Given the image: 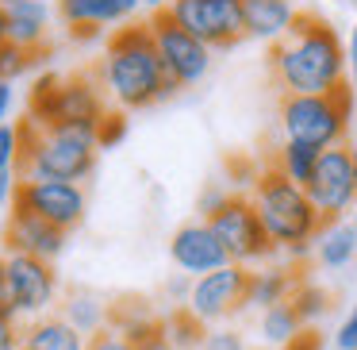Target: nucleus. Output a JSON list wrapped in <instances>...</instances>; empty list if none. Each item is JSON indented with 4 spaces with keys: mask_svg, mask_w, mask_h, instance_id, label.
Wrapping results in <instances>:
<instances>
[{
    "mask_svg": "<svg viewBox=\"0 0 357 350\" xmlns=\"http://www.w3.org/2000/svg\"><path fill=\"white\" fill-rule=\"evenodd\" d=\"M269 73L284 96H323L349 85L346 43L315 12H300L292 31L269 50Z\"/></svg>",
    "mask_w": 357,
    "mask_h": 350,
    "instance_id": "obj_1",
    "label": "nucleus"
},
{
    "mask_svg": "<svg viewBox=\"0 0 357 350\" xmlns=\"http://www.w3.org/2000/svg\"><path fill=\"white\" fill-rule=\"evenodd\" d=\"M96 81L127 112L154 108V104L169 101L173 93H181L173 85V78L165 73L162 58H158L146 20L142 24H123L112 31L108 50H104L100 66H96Z\"/></svg>",
    "mask_w": 357,
    "mask_h": 350,
    "instance_id": "obj_2",
    "label": "nucleus"
},
{
    "mask_svg": "<svg viewBox=\"0 0 357 350\" xmlns=\"http://www.w3.org/2000/svg\"><path fill=\"white\" fill-rule=\"evenodd\" d=\"M250 200H254V208H257V216H261L265 231H269L273 247L292 254V258L307 254L326 227V219L315 212V204L303 193V185L280 177L273 166H265L254 177Z\"/></svg>",
    "mask_w": 357,
    "mask_h": 350,
    "instance_id": "obj_3",
    "label": "nucleus"
},
{
    "mask_svg": "<svg viewBox=\"0 0 357 350\" xmlns=\"http://www.w3.org/2000/svg\"><path fill=\"white\" fill-rule=\"evenodd\" d=\"M108 116V104H104V89L96 78L89 73H73V78H47L35 81L31 89V104H27V119L35 127H47V131H85L96 135Z\"/></svg>",
    "mask_w": 357,
    "mask_h": 350,
    "instance_id": "obj_4",
    "label": "nucleus"
},
{
    "mask_svg": "<svg viewBox=\"0 0 357 350\" xmlns=\"http://www.w3.org/2000/svg\"><path fill=\"white\" fill-rule=\"evenodd\" d=\"M24 135V154H20V177L24 181H81L93 173L96 166V135L85 131H47V127H35L31 119L20 124Z\"/></svg>",
    "mask_w": 357,
    "mask_h": 350,
    "instance_id": "obj_5",
    "label": "nucleus"
},
{
    "mask_svg": "<svg viewBox=\"0 0 357 350\" xmlns=\"http://www.w3.org/2000/svg\"><path fill=\"white\" fill-rule=\"evenodd\" d=\"M354 124V89L342 85L323 96H280V131L284 143L311 150L342 147Z\"/></svg>",
    "mask_w": 357,
    "mask_h": 350,
    "instance_id": "obj_6",
    "label": "nucleus"
},
{
    "mask_svg": "<svg viewBox=\"0 0 357 350\" xmlns=\"http://www.w3.org/2000/svg\"><path fill=\"white\" fill-rule=\"evenodd\" d=\"M208 227L215 231V239L223 242L227 258L234 265H246L250 270V265H265L277 254V247H273L250 193H227L219 200V208L208 216Z\"/></svg>",
    "mask_w": 357,
    "mask_h": 350,
    "instance_id": "obj_7",
    "label": "nucleus"
},
{
    "mask_svg": "<svg viewBox=\"0 0 357 350\" xmlns=\"http://www.w3.org/2000/svg\"><path fill=\"white\" fill-rule=\"evenodd\" d=\"M303 193L311 196V204H315V212L326 219V224H334V219H342L349 208L357 204V166H354V147L349 143H342V147H331L319 154L315 170H311L307 185H303Z\"/></svg>",
    "mask_w": 357,
    "mask_h": 350,
    "instance_id": "obj_8",
    "label": "nucleus"
},
{
    "mask_svg": "<svg viewBox=\"0 0 357 350\" xmlns=\"http://www.w3.org/2000/svg\"><path fill=\"white\" fill-rule=\"evenodd\" d=\"M165 12L173 16V24L211 50H231L234 43L246 39L242 0H173Z\"/></svg>",
    "mask_w": 357,
    "mask_h": 350,
    "instance_id": "obj_9",
    "label": "nucleus"
},
{
    "mask_svg": "<svg viewBox=\"0 0 357 350\" xmlns=\"http://www.w3.org/2000/svg\"><path fill=\"white\" fill-rule=\"evenodd\" d=\"M146 27H150V35H154L158 58H162L165 73L173 78L177 89H192V85H200V81L208 78L211 47H204V43L192 39L185 27H177L169 12H150Z\"/></svg>",
    "mask_w": 357,
    "mask_h": 350,
    "instance_id": "obj_10",
    "label": "nucleus"
},
{
    "mask_svg": "<svg viewBox=\"0 0 357 350\" xmlns=\"http://www.w3.org/2000/svg\"><path fill=\"white\" fill-rule=\"evenodd\" d=\"M12 208L35 212V216H43L47 224H54L58 231L70 235L73 227H81L89 200H85V189L73 185V181H24L20 177Z\"/></svg>",
    "mask_w": 357,
    "mask_h": 350,
    "instance_id": "obj_11",
    "label": "nucleus"
},
{
    "mask_svg": "<svg viewBox=\"0 0 357 350\" xmlns=\"http://www.w3.org/2000/svg\"><path fill=\"white\" fill-rule=\"evenodd\" d=\"M246 277H250V270H246V265H234V262H227L223 270H215V273H204V277L192 281V293H188L185 308L192 312L204 327L219 323V319L242 312Z\"/></svg>",
    "mask_w": 357,
    "mask_h": 350,
    "instance_id": "obj_12",
    "label": "nucleus"
},
{
    "mask_svg": "<svg viewBox=\"0 0 357 350\" xmlns=\"http://www.w3.org/2000/svg\"><path fill=\"white\" fill-rule=\"evenodd\" d=\"M4 273H8L12 296H16L20 316L43 319V312L54 304L58 296V273L50 262L31 254H4Z\"/></svg>",
    "mask_w": 357,
    "mask_h": 350,
    "instance_id": "obj_13",
    "label": "nucleus"
},
{
    "mask_svg": "<svg viewBox=\"0 0 357 350\" xmlns=\"http://www.w3.org/2000/svg\"><path fill=\"white\" fill-rule=\"evenodd\" d=\"M169 258L181 273L188 277H204V273L223 270L231 258H227L223 242L215 239V231L208 227V219H192V224L177 227L169 239Z\"/></svg>",
    "mask_w": 357,
    "mask_h": 350,
    "instance_id": "obj_14",
    "label": "nucleus"
},
{
    "mask_svg": "<svg viewBox=\"0 0 357 350\" xmlns=\"http://www.w3.org/2000/svg\"><path fill=\"white\" fill-rule=\"evenodd\" d=\"M142 0H58V16L73 39H93L104 27L131 24Z\"/></svg>",
    "mask_w": 357,
    "mask_h": 350,
    "instance_id": "obj_15",
    "label": "nucleus"
},
{
    "mask_svg": "<svg viewBox=\"0 0 357 350\" xmlns=\"http://www.w3.org/2000/svg\"><path fill=\"white\" fill-rule=\"evenodd\" d=\"M4 247H8V254H31L43 262H54L66 250V231H58L54 224H47L35 212L12 208L8 224H4Z\"/></svg>",
    "mask_w": 357,
    "mask_h": 350,
    "instance_id": "obj_16",
    "label": "nucleus"
},
{
    "mask_svg": "<svg viewBox=\"0 0 357 350\" xmlns=\"http://www.w3.org/2000/svg\"><path fill=\"white\" fill-rule=\"evenodd\" d=\"M296 4L292 0H242V27L246 39L257 43H280L296 24Z\"/></svg>",
    "mask_w": 357,
    "mask_h": 350,
    "instance_id": "obj_17",
    "label": "nucleus"
},
{
    "mask_svg": "<svg viewBox=\"0 0 357 350\" xmlns=\"http://www.w3.org/2000/svg\"><path fill=\"white\" fill-rule=\"evenodd\" d=\"M303 277H296V270L292 265H257V270H250V277H246V296H242V312L246 308H257V312H265V308H273V304H284V300H292V293H296V285H300Z\"/></svg>",
    "mask_w": 357,
    "mask_h": 350,
    "instance_id": "obj_18",
    "label": "nucleus"
},
{
    "mask_svg": "<svg viewBox=\"0 0 357 350\" xmlns=\"http://www.w3.org/2000/svg\"><path fill=\"white\" fill-rule=\"evenodd\" d=\"M47 35H50V8L43 0L8 4V43L35 50V54H47Z\"/></svg>",
    "mask_w": 357,
    "mask_h": 350,
    "instance_id": "obj_19",
    "label": "nucleus"
},
{
    "mask_svg": "<svg viewBox=\"0 0 357 350\" xmlns=\"http://www.w3.org/2000/svg\"><path fill=\"white\" fill-rule=\"evenodd\" d=\"M20 347L24 350H85L89 339L73 331L62 316H43L20 331Z\"/></svg>",
    "mask_w": 357,
    "mask_h": 350,
    "instance_id": "obj_20",
    "label": "nucleus"
},
{
    "mask_svg": "<svg viewBox=\"0 0 357 350\" xmlns=\"http://www.w3.org/2000/svg\"><path fill=\"white\" fill-rule=\"evenodd\" d=\"M62 319L85 339H93L96 331H104L112 323V304H104V296L89 293V289H77L62 300Z\"/></svg>",
    "mask_w": 357,
    "mask_h": 350,
    "instance_id": "obj_21",
    "label": "nucleus"
},
{
    "mask_svg": "<svg viewBox=\"0 0 357 350\" xmlns=\"http://www.w3.org/2000/svg\"><path fill=\"white\" fill-rule=\"evenodd\" d=\"M315 254H319V265H326V270H342V265H349L357 258V227L342 224V219L326 224L323 235L315 239Z\"/></svg>",
    "mask_w": 357,
    "mask_h": 350,
    "instance_id": "obj_22",
    "label": "nucleus"
},
{
    "mask_svg": "<svg viewBox=\"0 0 357 350\" xmlns=\"http://www.w3.org/2000/svg\"><path fill=\"white\" fill-rule=\"evenodd\" d=\"M303 327H307V323L300 319V312H296L292 300L273 304V308L261 312V339L273 342V347H280V350L292 347V342L303 335Z\"/></svg>",
    "mask_w": 357,
    "mask_h": 350,
    "instance_id": "obj_23",
    "label": "nucleus"
},
{
    "mask_svg": "<svg viewBox=\"0 0 357 350\" xmlns=\"http://www.w3.org/2000/svg\"><path fill=\"white\" fill-rule=\"evenodd\" d=\"M319 154H323V150L300 147V143H280V147L273 150V162L269 166L280 173V177L296 181V185H307V177H311V170H315Z\"/></svg>",
    "mask_w": 357,
    "mask_h": 350,
    "instance_id": "obj_24",
    "label": "nucleus"
},
{
    "mask_svg": "<svg viewBox=\"0 0 357 350\" xmlns=\"http://www.w3.org/2000/svg\"><path fill=\"white\" fill-rule=\"evenodd\" d=\"M162 323H165V335H169V342L177 350H200L204 347V335L208 331H204V323L188 308H173Z\"/></svg>",
    "mask_w": 357,
    "mask_h": 350,
    "instance_id": "obj_25",
    "label": "nucleus"
},
{
    "mask_svg": "<svg viewBox=\"0 0 357 350\" xmlns=\"http://www.w3.org/2000/svg\"><path fill=\"white\" fill-rule=\"evenodd\" d=\"M43 54L35 50H24L16 43H0V81H20L24 73H31L39 66Z\"/></svg>",
    "mask_w": 357,
    "mask_h": 350,
    "instance_id": "obj_26",
    "label": "nucleus"
},
{
    "mask_svg": "<svg viewBox=\"0 0 357 350\" xmlns=\"http://www.w3.org/2000/svg\"><path fill=\"white\" fill-rule=\"evenodd\" d=\"M292 304H296V312H300L303 323H311V319H319L326 308H331V296H326L319 285H311V281H300L296 293H292Z\"/></svg>",
    "mask_w": 357,
    "mask_h": 350,
    "instance_id": "obj_27",
    "label": "nucleus"
},
{
    "mask_svg": "<svg viewBox=\"0 0 357 350\" xmlns=\"http://www.w3.org/2000/svg\"><path fill=\"white\" fill-rule=\"evenodd\" d=\"M20 154H24V135L16 124H0V173L16 170L20 173Z\"/></svg>",
    "mask_w": 357,
    "mask_h": 350,
    "instance_id": "obj_28",
    "label": "nucleus"
},
{
    "mask_svg": "<svg viewBox=\"0 0 357 350\" xmlns=\"http://www.w3.org/2000/svg\"><path fill=\"white\" fill-rule=\"evenodd\" d=\"M123 135H127L123 112H108V116H104V124H100V131H96V147L108 150V147H116V143H123Z\"/></svg>",
    "mask_w": 357,
    "mask_h": 350,
    "instance_id": "obj_29",
    "label": "nucleus"
},
{
    "mask_svg": "<svg viewBox=\"0 0 357 350\" xmlns=\"http://www.w3.org/2000/svg\"><path fill=\"white\" fill-rule=\"evenodd\" d=\"M200 350H246V339L231 327H215V331L204 335V347Z\"/></svg>",
    "mask_w": 357,
    "mask_h": 350,
    "instance_id": "obj_30",
    "label": "nucleus"
},
{
    "mask_svg": "<svg viewBox=\"0 0 357 350\" xmlns=\"http://www.w3.org/2000/svg\"><path fill=\"white\" fill-rule=\"evenodd\" d=\"M85 350H135L131 347V339H127L123 331H116V327H104V331H96L93 339H89V347Z\"/></svg>",
    "mask_w": 357,
    "mask_h": 350,
    "instance_id": "obj_31",
    "label": "nucleus"
},
{
    "mask_svg": "<svg viewBox=\"0 0 357 350\" xmlns=\"http://www.w3.org/2000/svg\"><path fill=\"white\" fill-rule=\"evenodd\" d=\"M334 347L338 350H357V304L349 308V316L342 319L338 335H334Z\"/></svg>",
    "mask_w": 357,
    "mask_h": 350,
    "instance_id": "obj_32",
    "label": "nucleus"
},
{
    "mask_svg": "<svg viewBox=\"0 0 357 350\" xmlns=\"http://www.w3.org/2000/svg\"><path fill=\"white\" fill-rule=\"evenodd\" d=\"M0 316H4V319H20L16 296H12V285H8V273H4V258H0Z\"/></svg>",
    "mask_w": 357,
    "mask_h": 350,
    "instance_id": "obj_33",
    "label": "nucleus"
},
{
    "mask_svg": "<svg viewBox=\"0 0 357 350\" xmlns=\"http://www.w3.org/2000/svg\"><path fill=\"white\" fill-rule=\"evenodd\" d=\"M192 281H196V277H188V273L165 281V296H169V300H177V308H185V304H188V293H192Z\"/></svg>",
    "mask_w": 357,
    "mask_h": 350,
    "instance_id": "obj_34",
    "label": "nucleus"
},
{
    "mask_svg": "<svg viewBox=\"0 0 357 350\" xmlns=\"http://www.w3.org/2000/svg\"><path fill=\"white\" fill-rule=\"evenodd\" d=\"M16 189H20V173L8 170V173H0V208L8 200H16Z\"/></svg>",
    "mask_w": 357,
    "mask_h": 350,
    "instance_id": "obj_35",
    "label": "nucleus"
},
{
    "mask_svg": "<svg viewBox=\"0 0 357 350\" xmlns=\"http://www.w3.org/2000/svg\"><path fill=\"white\" fill-rule=\"evenodd\" d=\"M346 73H349V85L357 89V24H354L349 43H346Z\"/></svg>",
    "mask_w": 357,
    "mask_h": 350,
    "instance_id": "obj_36",
    "label": "nucleus"
},
{
    "mask_svg": "<svg viewBox=\"0 0 357 350\" xmlns=\"http://www.w3.org/2000/svg\"><path fill=\"white\" fill-rule=\"evenodd\" d=\"M12 104H16V89H12V81H0V124L12 116Z\"/></svg>",
    "mask_w": 357,
    "mask_h": 350,
    "instance_id": "obj_37",
    "label": "nucleus"
},
{
    "mask_svg": "<svg viewBox=\"0 0 357 350\" xmlns=\"http://www.w3.org/2000/svg\"><path fill=\"white\" fill-rule=\"evenodd\" d=\"M20 342V331H16V319H4L0 316V350H8Z\"/></svg>",
    "mask_w": 357,
    "mask_h": 350,
    "instance_id": "obj_38",
    "label": "nucleus"
},
{
    "mask_svg": "<svg viewBox=\"0 0 357 350\" xmlns=\"http://www.w3.org/2000/svg\"><path fill=\"white\" fill-rule=\"evenodd\" d=\"M288 350H319V335L303 331V335H300V339H296V342H292V347H288Z\"/></svg>",
    "mask_w": 357,
    "mask_h": 350,
    "instance_id": "obj_39",
    "label": "nucleus"
},
{
    "mask_svg": "<svg viewBox=\"0 0 357 350\" xmlns=\"http://www.w3.org/2000/svg\"><path fill=\"white\" fill-rule=\"evenodd\" d=\"M0 43H8V8L0 4Z\"/></svg>",
    "mask_w": 357,
    "mask_h": 350,
    "instance_id": "obj_40",
    "label": "nucleus"
},
{
    "mask_svg": "<svg viewBox=\"0 0 357 350\" xmlns=\"http://www.w3.org/2000/svg\"><path fill=\"white\" fill-rule=\"evenodd\" d=\"M142 4H146L150 12H165V8L173 4V0H142Z\"/></svg>",
    "mask_w": 357,
    "mask_h": 350,
    "instance_id": "obj_41",
    "label": "nucleus"
},
{
    "mask_svg": "<svg viewBox=\"0 0 357 350\" xmlns=\"http://www.w3.org/2000/svg\"><path fill=\"white\" fill-rule=\"evenodd\" d=\"M0 4H4V8H8V4H16V0H0Z\"/></svg>",
    "mask_w": 357,
    "mask_h": 350,
    "instance_id": "obj_42",
    "label": "nucleus"
},
{
    "mask_svg": "<svg viewBox=\"0 0 357 350\" xmlns=\"http://www.w3.org/2000/svg\"><path fill=\"white\" fill-rule=\"evenodd\" d=\"M354 227H357V208H354Z\"/></svg>",
    "mask_w": 357,
    "mask_h": 350,
    "instance_id": "obj_43",
    "label": "nucleus"
},
{
    "mask_svg": "<svg viewBox=\"0 0 357 350\" xmlns=\"http://www.w3.org/2000/svg\"><path fill=\"white\" fill-rule=\"evenodd\" d=\"M354 166H357V147H354Z\"/></svg>",
    "mask_w": 357,
    "mask_h": 350,
    "instance_id": "obj_44",
    "label": "nucleus"
},
{
    "mask_svg": "<svg viewBox=\"0 0 357 350\" xmlns=\"http://www.w3.org/2000/svg\"><path fill=\"white\" fill-rule=\"evenodd\" d=\"M8 350H20V342H16V347H8Z\"/></svg>",
    "mask_w": 357,
    "mask_h": 350,
    "instance_id": "obj_45",
    "label": "nucleus"
},
{
    "mask_svg": "<svg viewBox=\"0 0 357 350\" xmlns=\"http://www.w3.org/2000/svg\"><path fill=\"white\" fill-rule=\"evenodd\" d=\"M20 350H24V347H20Z\"/></svg>",
    "mask_w": 357,
    "mask_h": 350,
    "instance_id": "obj_46",
    "label": "nucleus"
}]
</instances>
